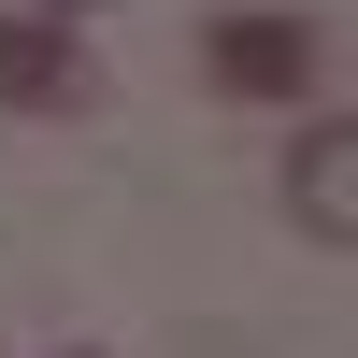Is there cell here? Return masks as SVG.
<instances>
[{"mask_svg": "<svg viewBox=\"0 0 358 358\" xmlns=\"http://www.w3.org/2000/svg\"><path fill=\"white\" fill-rule=\"evenodd\" d=\"M201 72H215L229 101H287V115H301L315 72H330V29H315V15H273V0H244V15L201 29Z\"/></svg>", "mask_w": 358, "mask_h": 358, "instance_id": "6da1fadb", "label": "cell"}, {"mask_svg": "<svg viewBox=\"0 0 358 358\" xmlns=\"http://www.w3.org/2000/svg\"><path fill=\"white\" fill-rule=\"evenodd\" d=\"M101 101V72H86V43L57 15H0V115H86Z\"/></svg>", "mask_w": 358, "mask_h": 358, "instance_id": "7a4b0ae2", "label": "cell"}, {"mask_svg": "<svg viewBox=\"0 0 358 358\" xmlns=\"http://www.w3.org/2000/svg\"><path fill=\"white\" fill-rule=\"evenodd\" d=\"M287 201H301V244H358V129H301V158H287Z\"/></svg>", "mask_w": 358, "mask_h": 358, "instance_id": "3957f363", "label": "cell"}, {"mask_svg": "<svg viewBox=\"0 0 358 358\" xmlns=\"http://www.w3.org/2000/svg\"><path fill=\"white\" fill-rule=\"evenodd\" d=\"M29 15H57V29H72V15H101V0H29Z\"/></svg>", "mask_w": 358, "mask_h": 358, "instance_id": "277c9868", "label": "cell"}]
</instances>
